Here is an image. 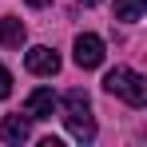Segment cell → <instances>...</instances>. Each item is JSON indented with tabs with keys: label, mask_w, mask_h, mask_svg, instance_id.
Here are the masks:
<instances>
[{
	"label": "cell",
	"mask_w": 147,
	"mask_h": 147,
	"mask_svg": "<svg viewBox=\"0 0 147 147\" xmlns=\"http://www.w3.org/2000/svg\"><path fill=\"white\" fill-rule=\"evenodd\" d=\"M103 92L107 96H119L127 107H143L147 103V80L135 68H111L103 76Z\"/></svg>",
	"instance_id": "6da1fadb"
},
{
	"label": "cell",
	"mask_w": 147,
	"mask_h": 147,
	"mask_svg": "<svg viewBox=\"0 0 147 147\" xmlns=\"http://www.w3.org/2000/svg\"><path fill=\"white\" fill-rule=\"evenodd\" d=\"M64 123L80 143H92L96 139V119H92V103H88V92L72 88L64 96Z\"/></svg>",
	"instance_id": "7a4b0ae2"
},
{
	"label": "cell",
	"mask_w": 147,
	"mask_h": 147,
	"mask_svg": "<svg viewBox=\"0 0 147 147\" xmlns=\"http://www.w3.org/2000/svg\"><path fill=\"white\" fill-rule=\"evenodd\" d=\"M80 68H99L103 64V40L92 36V32H84V36H76V56H72Z\"/></svg>",
	"instance_id": "3957f363"
},
{
	"label": "cell",
	"mask_w": 147,
	"mask_h": 147,
	"mask_svg": "<svg viewBox=\"0 0 147 147\" xmlns=\"http://www.w3.org/2000/svg\"><path fill=\"white\" fill-rule=\"evenodd\" d=\"M24 64H28V72H32V76H56V72H60V52L36 44V48H28Z\"/></svg>",
	"instance_id": "277c9868"
},
{
	"label": "cell",
	"mask_w": 147,
	"mask_h": 147,
	"mask_svg": "<svg viewBox=\"0 0 147 147\" xmlns=\"http://www.w3.org/2000/svg\"><path fill=\"white\" fill-rule=\"evenodd\" d=\"M28 135H32V115H4L0 119V139L4 143H24Z\"/></svg>",
	"instance_id": "5b68a950"
},
{
	"label": "cell",
	"mask_w": 147,
	"mask_h": 147,
	"mask_svg": "<svg viewBox=\"0 0 147 147\" xmlns=\"http://www.w3.org/2000/svg\"><path fill=\"white\" fill-rule=\"evenodd\" d=\"M24 111L32 119H52V111H56V92H52V88H36V92L28 96Z\"/></svg>",
	"instance_id": "8992f818"
},
{
	"label": "cell",
	"mask_w": 147,
	"mask_h": 147,
	"mask_svg": "<svg viewBox=\"0 0 147 147\" xmlns=\"http://www.w3.org/2000/svg\"><path fill=\"white\" fill-rule=\"evenodd\" d=\"M0 44L4 48H20L24 44V24L16 16H0Z\"/></svg>",
	"instance_id": "52a82bcc"
},
{
	"label": "cell",
	"mask_w": 147,
	"mask_h": 147,
	"mask_svg": "<svg viewBox=\"0 0 147 147\" xmlns=\"http://www.w3.org/2000/svg\"><path fill=\"white\" fill-rule=\"evenodd\" d=\"M143 12H147V0H115V20H123V24L143 20Z\"/></svg>",
	"instance_id": "ba28073f"
},
{
	"label": "cell",
	"mask_w": 147,
	"mask_h": 147,
	"mask_svg": "<svg viewBox=\"0 0 147 147\" xmlns=\"http://www.w3.org/2000/svg\"><path fill=\"white\" fill-rule=\"evenodd\" d=\"M8 96H12V72L0 64V99H8Z\"/></svg>",
	"instance_id": "9c48e42d"
},
{
	"label": "cell",
	"mask_w": 147,
	"mask_h": 147,
	"mask_svg": "<svg viewBox=\"0 0 147 147\" xmlns=\"http://www.w3.org/2000/svg\"><path fill=\"white\" fill-rule=\"evenodd\" d=\"M28 4H32V8H44V4H52V0H28Z\"/></svg>",
	"instance_id": "30bf717a"
},
{
	"label": "cell",
	"mask_w": 147,
	"mask_h": 147,
	"mask_svg": "<svg viewBox=\"0 0 147 147\" xmlns=\"http://www.w3.org/2000/svg\"><path fill=\"white\" fill-rule=\"evenodd\" d=\"M80 4H84V8H92V4H99V0H80Z\"/></svg>",
	"instance_id": "8fae6325"
}]
</instances>
